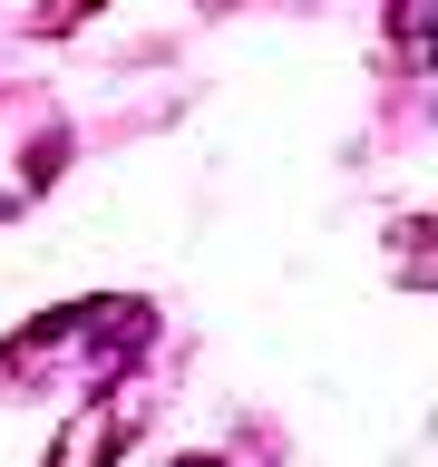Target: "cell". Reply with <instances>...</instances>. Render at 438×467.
<instances>
[{"label":"cell","mask_w":438,"mask_h":467,"mask_svg":"<svg viewBox=\"0 0 438 467\" xmlns=\"http://www.w3.org/2000/svg\"><path fill=\"white\" fill-rule=\"evenodd\" d=\"M49 175H58V108L29 98V88H10L0 98V214H20Z\"/></svg>","instance_id":"1"},{"label":"cell","mask_w":438,"mask_h":467,"mask_svg":"<svg viewBox=\"0 0 438 467\" xmlns=\"http://www.w3.org/2000/svg\"><path fill=\"white\" fill-rule=\"evenodd\" d=\"M137 419H146V389H117V379H108V389H88V409L58 429V458L49 467H108L117 448L137 438Z\"/></svg>","instance_id":"2"},{"label":"cell","mask_w":438,"mask_h":467,"mask_svg":"<svg viewBox=\"0 0 438 467\" xmlns=\"http://www.w3.org/2000/svg\"><path fill=\"white\" fill-rule=\"evenodd\" d=\"M419 234H429V224L409 214V224H400V283H429V254H419Z\"/></svg>","instance_id":"3"},{"label":"cell","mask_w":438,"mask_h":467,"mask_svg":"<svg viewBox=\"0 0 438 467\" xmlns=\"http://www.w3.org/2000/svg\"><path fill=\"white\" fill-rule=\"evenodd\" d=\"M88 10H98V0H58V10H49V29H78Z\"/></svg>","instance_id":"4"}]
</instances>
